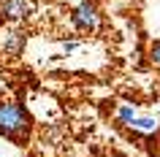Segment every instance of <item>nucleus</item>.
<instances>
[{
  "mask_svg": "<svg viewBox=\"0 0 160 157\" xmlns=\"http://www.w3.org/2000/svg\"><path fill=\"white\" fill-rule=\"evenodd\" d=\"M27 133H30V114L25 111V106L0 100V135L11 141H25Z\"/></svg>",
  "mask_w": 160,
  "mask_h": 157,
  "instance_id": "f257e3e1",
  "label": "nucleus"
},
{
  "mask_svg": "<svg viewBox=\"0 0 160 157\" xmlns=\"http://www.w3.org/2000/svg\"><path fill=\"white\" fill-rule=\"evenodd\" d=\"M71 25L82 33H95L101 27V11L92 0H82L73 11H71Z\"/></svg>",
  "mask_w": 160,
  "mask_h": 157,
  "instance_id": "f03ea898",
  "label": "nucleus"
},
{
  "mask_svg": "<svg viewBox=\"0 0 160 157\" xmlns=\"http://www.w3.org/2000/svg\"><path fill=\"white\" fill-rule=\"evenodd\" d=\"M30 0H0V17L3 19H11V22H17V19H25L30 14Z\"/></svg>",
  "mask_w": 160,
  "mask_h": 157,
  "instance_id": "7ed1b4c3",
  "label": "nucleus"
},
{
  "mask_svg": "<svg viewBox=\"0 0 160 157\" xmlns=\"http://www.w3.org/2000/svg\"><path fill=\"white\" fill-rule=\"evenodd\" d=\"M128 127H130V130H136V133H158L160 122H158V119H152V116H136Z\"/></svg>",
  "mask_w": 160,
  "mask_h": 157,
  "instance_id": "20e7f679",
  "label": "nucleus"
},
{
  "mask_svg": "<svg viewBox=\"0 0 160 157\" xmlns=\"http://www.w3.org/2000/svg\"><path fill=\"white\" fill-rule=\"evenodd\" d=\"M25 46V35L22 33H8V41H6V52L11 54H19V49Z\"/></svg>",
  "mask_w": 160,
  "mask_h": 157,
  "instance_id": "39448f33",
  "label": "nucleus"
},
{
  "mask_svg": "<svg viewBox=\"0 0 160 157\" xmlns=\"http://www.w3.org/2000/svg\"><path fill=\"white\" fill-rule=\"evenodd\" d=\"M117 119H119L122 125H130V122L136 119V108H133V106H119V108H117Z\"/></svg>",
  "mask_w": 160,
  "mask_h": 157,
  "instance_id": "423d86ee",
  "label": "nucleus"
},
{
  "mask_svg": "<svg viewBox=\"0 0 160 157\" xmlns=\"http://www.w3.org/2000/svg\"><path fill=\"white\" fill-rule=\"evenodd\" d=\"M149 62H152L155 68H160V41H155V43L149 46Z\"/></svg>",
  "mask_w": 160,
  "mask_h": 157,
  "instance_id": "0eeeda50",
  "label": "nucleus"
}]
</instances>
